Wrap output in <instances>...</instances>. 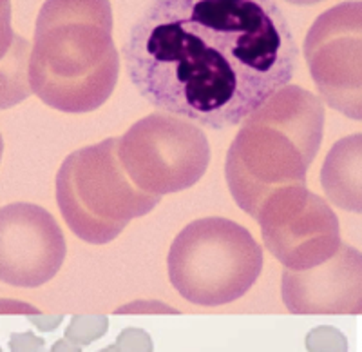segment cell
Instances as JSON below:
<instances>
[{
    "mask_svg": "<svg viewBox=\"0 0 362 352\" xmlns=\"http://www.w3.org/2000/svg\"><path fill=\"white\" fill-rule=\"evenodd\" d=\"M297 57L276 0H151L124 44L148 104L210 129L247 120L288 86Z\"/></svg>",
    "mask_w": 362,
    "mask_h": 352,
    "instance_id": "1",
    "label": "cell"
},
{
    "mask_svg": "<svg viewBox=\"0 0 362 352\" xmlns=\"http://www.w3.org/2000/svg\"><path fill=\"white\" fill-rule=\"evenodd\" d=\"M119 57L109 0H45L29 55V86L45 106L83 115L115 91Z\"/></svg>",
    "mask_w": 362,
    "mask_h": 352,
    "instance_id": "2",
    "label": "cell"
},
{
    "mask_svg": "<svg viewBox=\"0 0 362 352\" xmlns=\"http://www.w3.org/2000/svg\"><path fill=\"white\" fill-rule=\"evenodd\" d=\"M322 133L325 106L299 86H284L255 109L226 154V183L239 208L255 218L272 193L306 186Z\"/></svg>",
    "mask_w": 362,
    "mask_h": 352,
    "instance_id": "3",
    "label": "cell"
},
{
    "mask_svg": "<svg viewBox=\"0 0 362 352\" xmlns=\"http://www.w3.org/2000/svg\"><path fill=\"white\" fill-rule=\"evenodd\" d=\"M57 202L71 231L93 245L118 238L131 220L153 211L160 196L131 182L118 157V138L74 151L57 174Z\"/></svg>",
    "mask_w": 362,
    "mask_h": 352,
    "instance_id": "4",
    "label": "cell"
},
{
    "mask_svg": "<svg viewBox=\"0 0 362 352\" xmlns=\"http://www.w3.org/2000/svg\"><path fill=\"white\" fill-rule=\"evenodd\" d=\"M167 266L170 283L187 302L219 307L252 289L263 269V249L247 227L212 216L177 234Z\"/></svg>",
    "mask_w": 362,
    "mask_h": 352,
    "instance_id": "5",
    "label": "cell"
},
{
    "mask_svg": "<svg viewBox=\"0 0 362 352\" xmlns=\"http://www.w3.org/2000/svg\"><path fill=\"white\" fill-rule=\"evenodd\" d=\"M118 157L138 189L161 198L202 180L210 162V144L194 122L154 113L118 138Z\"/></svg>",
    "mask_w": 362,
    "mask_h": 352,
    "instance_id": "6",
    "label": "cell"
},
{
    "mask_svg": "<svg viewBox=\"0 0 362 352\" xmlns=\"http://www.w3.org/2000/svg\"><path fill=\"white\" fill-rule=\"evenodd\" d=\"M255 218L267 249L290 271L321 266L341 245L337 215L306 186L272 193Z\"/></svg>",
    "mask_w": 362,
    "mask_h": 352,
    "instance_id": "7",
    "label": "cell"
},
{
    "mask_svg": "<svg viewBox=\"0 0 362 352\" xmlns=\"http://www.w3.org/2000/svg\"><path fill=\"white\" fill-rule=\"evenodd\" d=\"M310 75L322 100L351 120L362 118L361 2H344L313 22L305 40Z\"/></svg>",
    "mask_w": 362,
    "mask_h": 352,
    "instance_id": "8",
    "label": "cell"
},
{
    "mask_svg": "<svg viewBox=\"0 0 362 352\" xmlns=\"http://www.w3.org/2000/svg\"><path fill=\"white\" fill-rule=\"evenodd\" d=\"M66 238L49 211L17 202L0 209V282L35 289L57 276Z\"/></svg>",
    "mask_w": 362,
    "mask_h": 352,
    "instance_id": "9",
    "label": "cell"
},
{
    "mask_svg": "<svg viewBox=\"0 0 362 352\" xmlns=\"http://www.w3.org/2000/svg\"><path fill=\"white\" fill-rule=\"evenodd\" d=\"M281 296L293 314H361V251L341 244L321 266L306 271H284Z\"/></svg>",
    "mask_w": 362,
    "mask_h": 352,
    "instance_id": "10",
    "label": "cell"
},
{
    "mask_svg": "<svg viewBox=\"0 0 362 352\" xmlns=\"http://www.w3.org/2000/svg\"><path fill=\"white\" fill-rule=\"evenodd\" d=\"M361 133L339 140L329 149L321 171V183L334 205L344 211L361 212V173H362Z\"/></svg>",
    "mask_w": 362,
    "mask_h": 352,
    "instance_id": "11",
    "label": "cell"
},
{
    "mask_svg": "<svg viewBox=\"0 0 362 352\" xmlns=\"http://www.w3.org/2000/svg\"><path fill=\"white\" fill-rule=\"evenodd\" d=\"M29 42L11 28V4H0V111L18 106L31 95Z\"/></svg>",
    "mask_w": 362,
    "mask_h": 352,
    "instance_id": "12",
    "label": "cell"
},
{
    "mask_svg": "<svg viewBox=\"0 0 362 352\" xmlns=\"http://www.w3.org/2000/svg\"><path fill=\"white\" fill-rule=\"evenodd\" d=\"M107 327L109 319L105 316H73L66 338L74 345H89L90 341L102 338Z\"/></svg>",
    "mask_w": 362,
    "mask_h": 352,
    "instance_id": "13",
    "label": "cell"
},
{
    "mask_svg": "<svg viewBox=\"0 0 362 352\" xmlns=\"http://www.w3.org/2000/svg\"><path fill=\"white\" fill-rule=\"evenodd\" d=\"M306 348L310 352H348V341L337 329L322 325L308 332Z\"/></svg>",
    "mask_w": 362,
    "mask_h": 352,
    "instance_id": "14",
    "label": "cell"
},
{
    "mask_svg": "<svg viewBox=\"0 0 362 352\" xmlns=\"http://www.w3.org/2000/svg\"><path fill=\"white\" fill-rule=\"evenodd\" d=\"M118 352H153V340L141 329H125L116 340Z\"/></svg>",
    "mask_w": 362,
    "mask_h": 352,
    "instance_id": "15",
    "label": "cell"
},
{
    "mask_svg": "<svg viewBox=\"0 0 362 352\" xmlns=\"http://www.w3.org/2000/svg\"><path fill=\"white\" fill-rule=\"evenodd\" d=\"M45 341L38 336H35L33 332H15L9 338V347H11V352H42Z\"/></svg>",
    "mask_w": 362,
    "mask_h": 352,
    "instance_id": "16",
    "label": "cell"
},
{
    "mask_svg": "<svg viewBox=\"0 0 362 352\" xmlns=\"http://www.w3.org/2000/svg\"><path fill=\"white\" fill-rule=\"evenodd\" d=\"M29 322L33 325H37V329L47 332L57 329L58 325L62 324V316H44V314H31L29 316Z\"/></svg>",
    "mask_w": 362,
    "mask_h": 352,
    "instance_id": "17",
    "label": "cell"
},
{
    "mask_svg": "<svg viewBox=\"0 0 362 352\" xmlns=\"http://www.w3.org/2000/svg\"><path fill=\"white\" fill-rule=\"evenodd\" d=\"M0 312H11V314H15V312H28V314H35L38 311L37 309H33L31 305H25V303H21V302H11V300H0Z\"/></svg>",
    "mask_w": 362,
    "mask_h": 352,
    "instance_id": "18",
    "label": "cell"
},
{
    "mask_svg": "<svg viewBox=\"0 0 362 352\" xmlns=\"http://www.w3.org/2000/svg\"><path fill=\"white\" fill-rule=\"evenodd\" d=\"M51 352H82V351H80L78 345L71 344V341L58 340L57 344L53 345V348H51Z\"/></svg>",
    "mask_w": 362,
    "mask_h": 352,
    "instance_id": "19",
    "label": "cell"
},
{
    "mask_svg": "<svg viewBox=\"0 0 362 352\" xmlns=\"http://www.w3.org/2000/svg\"><path fill=\"white\" fill-rule=\"evenodd\" d=\"M290 4H296V6H312V4H319L322 0H286Z\"/></svg>",
    "mask_w": 362,
    "mask_h": 352,
    "instance_id": "20",
    "label": "cell"
},
{
    "mask_svg": "<svg viewBox=\"0 0 362 352\" xmlns=\"http://www.w3.org/2000/svg\"><path fill=\"white\" fill-rule=\"evenodd\" d=\"M2 153H4V140H2V135H0V160H2Z\"/></svg>",
    "mask_w": 362,
    "mask_h": 352,
    "instance_id": "21",
    "label": "cell"
},
{
    "mask_svg": "<svg viewBox=\"0 0 362 352\" xmlns=\"http://www.w3.org/2000/svg\"><path fill=\"white\" fill-rule=\"evenodd\" d=\"M100 352H118V351H116L115 347H107V348H103V351H100Z\"/></svg>",
    "mask_w": 362,
    "mask_h": 352,
    "instance_id": "22",
    "label": "cell"
},
{
    "mask_svg": "<svg viewBox=\"0 0 362 352\" xmlns=\"http://www.w3.org/2000/svg\"><path fill=\"white\" fill-rule=\"evenodd\" d=\"M4 2H8V0H0V4H4Z\"/></svg>",
    "mask_w": 362,
    "mask_h": 352,
    "instance_id": "23",
    "label": "cell"
},
{
    "mask_svg": "<svg viewBox=\"0 0 362 352\" xmlns=\"http://www.w3.org/2000/svg\"><path fill=\"white\" fill-rule=\"evenodd\" d=\"M0 352H2V351H0Z\"/></svg>",
    "mask_w": 362,
    "mask_h": 352,
    "instance_id": "24",
    "label": "cell"
}]
</instances>
